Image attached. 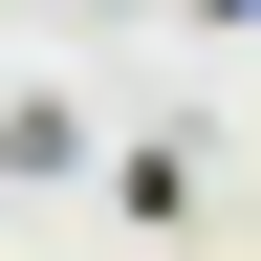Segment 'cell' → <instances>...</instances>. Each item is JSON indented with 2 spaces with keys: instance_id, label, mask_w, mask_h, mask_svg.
Returning a JSON list of instances; mask_svg holds the SVG:
<instances>
[{
  "instance_id": "obj_2",
  "label": "cell",
  "mask_w": 261,
  "mask_h": 261,
  "mask_svg": "<svg viewBox=\"0 0 261 261\" xmlns=\"http://www.w3.org/2000/svg\"><path fill=\"white\" fill-rule=\"evenodd\" d=\"M196 174H218V152H196V130H152V152H109V218H152V240H174V218H196Z\"/></svg>"
},
{
  "instance_id": "obj_1",
  "label": "cell",
  "mask_w": 261,
  "mask_h": 261,
  "mask_svg": "<svg viewBox=\"0 0 261 261\" xmlns=\"http://www.w3.org/2000/svg\"><path fill=\"white\" fill-rule=\"evenodd\" d=\"M65 174H87V109L22 87V109H0V196H65Z\"/></svg>"
}]
</instances>
